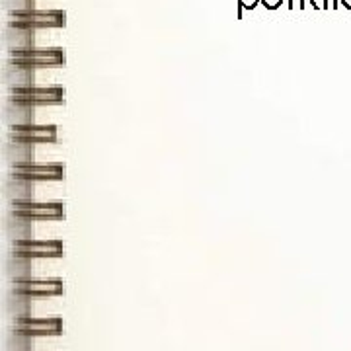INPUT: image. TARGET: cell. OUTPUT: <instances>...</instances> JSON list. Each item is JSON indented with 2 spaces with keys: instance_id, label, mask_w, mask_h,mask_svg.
<instances>
[{
  "instance_id": "obj_1",
  "label": "cell",
  "mask_w": 351,
  "mask_h": 351,
  "mask_svg": "<svg viewBox=\"0 0 351 351\" xmlns=\"http://www.w3.org/2000/svg\"><path fill=\"white\" fill-rule=\"evenodd\" d=\"M10 59L8 63L29 66V69H47V66H63L64 49L51 47V49H39V47H27V49L8 51Z\"/></svg>"
},
{
  "instance_id": "obj_2",
  "label": "cell",
  "mask_w": 351,
  "mask_h": 351,
  "mask_svg": "<svg viewBox=\"0 0 351 351\" xmlns=\"http://www.w3.org/2000/svg\"><path fill=\"white\" fill-rule=\"evenodd\" d=\"M6 24L24 27V29H41V27H64L66 14L63 10H27V12H12Z\"/></svg>"
},
{
  "instance_id": "obj_3",
  "label": "cell",
  "mask_w": 351,
  "mask_h": 351,
  "mask_svg": "<svg viewBox=\"0 0 351 351\" xmlns=\"http://www.w3.org/2000/svg\"><path fill=\"white\" fill-rule=\"evenodd\" d=\"M12 100L25 104V106H55V104H63L64 101V88L61 86H25L14 88Z\"/></svg>"
},
{
  "instance_id": "obj_4",
  "label": "cell",
  "mask_w": 351,
  "mask_h": 351,
  "mask_svg": "<svg viewBox=\"0 0 351 351\" xmlns=\"http://www.w3.org/2000/svg\"><path fill=\"white\" fill-rule=\"evenodd\" d=\"M14 256L20 258H59L63 256V242L59 240H14Z\"/></svg>"
},
{
  "instance_id": "obj_5",
  "label": "cell",
  "mask_w": 351,
  "mask_h": 351,
  "mask_svg": "<svg viewBox=\"0 0 351 351\" xmlns=\"http://www.w3.org/2000/svg\"><path fill=\"white\" fill-rule=\"evenodd\" d=\"M12 213L27 221H47L63 219V203H34V201H14Z\"/></svg>"
},
{
  "instance_id": "obj_6",
  "label": "cell",
  "mask_w": 351,
  "mask_h": 351,
  "mask_svg": "<svg viewBox=\"0 0 351 351\" xmlns=\"http://www.w3.org/2000/svg\"><path fill=\"white\" fill-rule=\"evenodd\" d=\"M10 141L25 143V145H38V143H53L57 138V127L55 125H16L8 131Z\"/></svg>"
},
{
  "instance_id": "obj_7",
  "label": "cell",
  "mask_w": 351,
  "mask_h": 351,
  "mask_svg": "<svg viewBox=\"0 0 351 351\" xmlns=\"http://www.w3.org/2000/svg\"><path fill=\"white\" fill-rule=\"evenodd\" d=\"M16 178L29 180V182H38V180H63L64 178V166L63 164H20L14 166Z\"/></svg>"
},
{
  "instance_id": "obj_8",
  "label": "cell",
  "mask_w": 351,
  "mask_h": 351,
  "mask_svg": "<svg viewBox=\"0 0 351 351\" xmlns=\"http://www.w3.org/2000/svg\"><path fill=\"white\" fill-rule=\"evenodd\" d=\"M63 324L59 318H18L16 332L20 336H57L61 334Z\"/></svg>"
},
{
  "instance_id": "obj_9",
  "label": "cell",
  "mask_w": 351,
  "mask_h": 351,
  "mask_svg": "<svg viewBox=\"0 0 351 351\" xmlns=\"http://www.w3.org/2000/svg\"><path fill=\"white\" fill-rule=\"evenodd\" d=\"M16 295L25 297H47V295H61L63 281L61 279H18L16 281Z\"/></svg>"
},
{
  "instance_id": "obj_10",
  "label": "cell",
  "mask_w": 351,
  "mask_h": 351,
  "mask_svg": "<svg viewBox=\"0 0 351 351\" xmlns=\"http://www.w3.org/2000/svg\"><path fill=\"white\" fill-rule=\"evenodd\" d=\"M2 39H4V45L8 51L36 47V32L34 29H24V27L6 24Z\"/></svg>"
},
{
  "instance_id": "obj_11",
  "label": "cell",
  "mask_w": 351,
  "mask_h": 351,
  "mask_svg": "<svg viewBox=\"0 0 351 351\" xmlns=\"http://www.w3.org/2000/svg\"><path fill=\"white\" fill-rule=\"evenodd\" d=\"M4 123L10 127L34 123V108L8 98L4 104Z\"/></svg>"
},
{
  "instance_id": "obj_12",
  "label": "cell",
  "mask_w": 351,
  "mask_h": 351,
  "mask_svg": "<svg viewBox=\"0 0 351 351\" xmlns=\"http://www.w3.org/2000/svg\"><path fill=\"white\" fill-rule=\"evenodd\" d=\"M34 71L36 69H29V66H20V64L6 63L4 64V71H2V78H4V84L6 86L14 88H25V86H36L34 80Z\"/></svg>"
},
{
  "instance_id": "obj_13",
  "label": "cell",
  "mask_w": 351,
  "mask_h": 351,
  "mask_svg": "<svg viewBox=\"0 0 351 351\" xmlns=\"http://www.w3.org/2000/svg\"><path fill=\"white\" fill-rule=\"evenodd\" d=\"M4 195L10 201H32L34 199V182L16 178L12 174L4 182Z\"/></svg>"
},
{
  "instance_id": "obj_14",
  "label": "cell",
  "mask_w": 351,
  "mask_h": 351,
  "mask_svg": "<svg viewBox=\"0 0 351 351\" xmlns=\"http://www.w3.org/2000/svg\"><path fill=\"white\" fill-rule=\"evenodd\" d=\"M4 158L12 164V166L29 164L34 160V145H25V143L10 141V143L4 147Z\"/></svg>"
},
{
  "instance_id": "obj_15",
  "label": "cell",
  "mask_w": 351,
  "mask_h": 351,
  "mask_svg": "<svg viewBox=\"0 0 351 351\" xmlns=\"http://www.w3.org/2000/svg\"><path fill=\"white\" fill-rule=\"evenodd\" d=\"M4 10L8 12H27V10H36V0H2Z\"/></svg>"
},
{
  "instance_id": "obj_16",
  "label": "cell",
  "mask_w": 351,
  "mask_h": 351,
  "mask_svg": "<svg viewBox=\"0 0 351 351\" xmlns=\"http://www.w3.org/2000/svg\"><path fill=\"white\" fill-rule=\"evenodd\" d=\"M279 4H281V0H263V6H265V8H269V10H276V8H279Z\"/></svg>"
},
{
  "instance_id": "obj_17",
  "label": "cell",
  "mask_w": 351,
  "mask_h": 351,
  "mask_svg": "<svg viewBox=\"0 0 351 351\" xmlns=\"http://www.w3.org/2000/svg\"><path fill=\"white\" fill-rule=\"evenodd\" d=\"M239 2L242 8H250V10L258 4V0H239Z\"/></svg>"
},
{
  "instance_id": "obj_18",
  "label": "cell",
  "mask_w": 351,
  "mask_h": 351,
  "mask_svg": "<svg viewBox=\"0 0 351 351\" xmlns=\"http://www.w3.org/2000/svg\"><path fill=\"white\" fill-rule=\"evenodd\" d=\"M341 2H343V6H346V8H350L351 10V0H341Z\"/></svg>"
}]
</instances>
